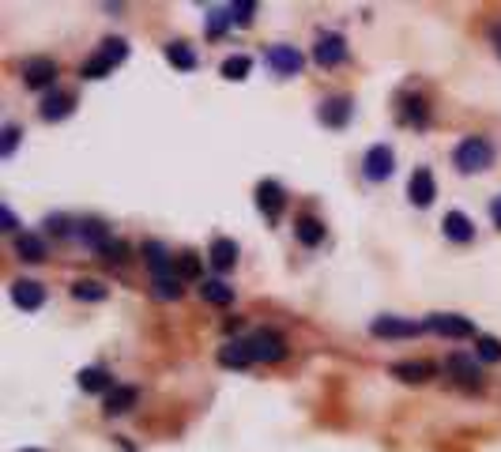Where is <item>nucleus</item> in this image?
<instances>
[{
  "label": "nucleus",
  "instance_id": "393cba45",
  "mask_svg": "<svg viewBox=\"0 0 501 452\" xmlns=\"http://www.w3.org/2000/svg\"><path fill=\"white\" fill-rule=\"evenodd\" d=\"M143 261H148L151 275H162V272H174V256L166 253L162 242H143Z\"/></svg>",
  "mask_w": 501,
  "mask_h": 452
},
{
  "label": "nucleus",
  "instance_id": "423d86ee",
  "mask_svg": "<svg viewBox=\"0 0 501 452\" xmlns=\"http://www.w3.org/2000/svg\"><path fill=\"white\" fill-rule=\"evenodd\" d=\"M392 170H396V151H392L388 143H373V147L366 151V159H362L366 181H388Z\"/></svg>",
  "mask_w": 501,
  "mask_h": 452
},
{
  "label": "nucleus",
  "instance_id": "f8f14e48",
  "mask_svg": "<svg viewBox=\"0 0 501 452\" xmlns=\"http://www.w3.org/2000/svg\"><path fill=\"white\" fill-rule=\"evenodd\" d=\"M433 197H437V181H433V174H430L426 166H419V170L411 174V181H407V200H411L414 208H430Z\"/></svg>",
  "mask_w": 501,
  "mask_h": 452
},
{
  "label": "nucleus",
  "instance_id": "bb28decb",
  "mask_svg": "<svg viewBox=\"0 0 501 452\" xmlns=\"http://www.w3.org/2000/svg\"><path fill=\"white\" fill-rule=\"evenodd\" d=\"M151 287H155V298L178 301V298H181V275H178V272H162V275L151 279Z\"/></svg>",
  "mask_w": 501,
  "mask_h": 452
},
{
  "label": "nucleus",
  "instance_id": "f257e3e1",
  "mask_svg": "<svg viewBox=\"0 0 501 452\" xmlns=\"http://www.w3.org/2000/svg\"><path fill=\"white\" fill-rule=\"evenodd\" d=\"M452 162L460 174H483L494 166V143L487 136H464L452 151Z\"/></svg>",
  "mask_w": 501,
  "mask_h": 452
},
{
  "label": "nucleus",
  "instance_id": "4468645a",
  "mask_svg": "<svg viewBox=\"0 0 501 452\" xmlns=\"http://www.w3.org/2000/svg\"><path fill=\"white\" fill-rule=\"evenodd\" d=\"M437 374V365L426 362V358H407V362H396L392 365V377H400L404 384H423Z\"/></svg>",
  "mask_w": 501,
  "mask_h": 452
},
{
  "label": "nucleus",
  "instance_id": "9b49d317",
  "mask_svg": "<svg viewBox=\"0 0 501 452\" xmlns=\"http://www.w3.org/2000/svg\"><path fill=\"white\" fill-rule=\"evenodd\" d=\"M351 114H354V98L351 95H332V98L321 102V110H317L321 125H328V128H347Z\"/></svg>",
  "mask_w": 501,
  "mask_h": 452
},
{
  "label": "nucleus",
  "instance_id": "2f4dec72",
  "mask_svg": "<svg viewBox=\"0 0 501 452\" xmlns=\"http://www.w3.org/2000/svg\"><path fill=\"white\" fill-rule=\"evenodd\" d=\"M226 23H234V12H231V5H226V8H212V12H207V34H212V38H219V34L226 31Z\"/></svg>",
  "mask_w": 501,
  "mask_h": 452
},
{
  "label": "nucleus",
  "instance_id": "6e6552de",
  "mask_svg": "<svg viewBox=\"0 0 501 452\" xmlns=\"http://www.w3.org/2000/svg\"><path fill=\"white\" fill-rule=\"evenodd\" d=\"M23 83L31 91H46L57 83V60L53 57H27L23 60Z\"/></svg>",
  "mask_w": 501,
  "mask_h": 452
},
{
  "label": "nucleus",
  "instance_id": "0eeeda50",
  "mask_svg": "<svg viewBox=\"0 0 501 452\" xmlns=\"http://www.w3.org/2000/svg\"><path fill=\"white\" fill-rule=\"evenodd\" d=\"M313 60L321 64V69H336V64L347 60V38L336 34V31H324L317 38V46H313Z\"/></svg>",
  "mask_w": 501,
  "mask_h": 452
},
{
  "label": "nucleus",
  "instance_id": "aec40b11",
  "mask_svg": "<svg viewBox=\"0 0 501 452\" xmlns=\"http://www.w3.org/2000/svg\"><path fill=\"white\" fill-rule=\"evenodd\" d=\"M136 403H140V389H132V384H117V389L106 396V403H102V411H106V415H124V411H132Z\"/></svg>",
  "mask_w": 501,
  "mask_h": 452
},
{
  "label": "nucleus",
  "instance_id": "ddd939ff",
  "mask_svg": "<svg viewBox=\"0 0 501 452\" xmlns=\"http://www.w3.org/2000/svg\"><path fill=\"white\" fill-rule=\"evenodd\" d=\"M12 301L19 309L34 313V309H41V301H46V287L34 283V279H15V283H12Z\"/></svg>",
  "mask_w": 501,
  "mask_h": 452
},
{
  "label": "nucleus",
  "instance_id": "a211bd4d",
  "mask_svg": "<svg viewBox=\"0 0 501 452\" xmlns=\"http://www.w3.org/2000/svg\"><path fill=\"white\" fill-rule=\"evenodd\" d=\"M215 358H219L223 370H245V365L253 362V355H249V343H245V339H231V343H223Z\"/></svg>",
  "mask_w": 501,
  "mask_h": 452
},
{
  "label": "nucleus",
  "instance_id": "a878e982",
  "mask_svg": "<svg viewBox=\"0 0 501 452\" xmlns=\"http://www.w3.org/2000/svg\"><path fill=\"white\" fill-rule=\"evenodd\" d=\"M200 298L212 301V306H231V301H234V287H226L223 279H204V283H200Z\"/></svg>",
  "mask_w": 501,
  "mask_h": 452
},
{
  "label": "nucleus",
  "instance_id": "c9c22d12",
  "mask_svg": "<svg viewBox=\"0 0 501 452\" xmlns=\"http://www.w3.org/2000/svg\"><path fill=\"white\" fill-rule=\"evenodd\" d=\"M98 256H102V261H110V264H124V261H129V245L114 238V242H106V249H102Z\"/></svg>",
  "mask_w": 501,
  "mask_h": 452
},
{
  "label": "nucleus",
  "instance_id": "c756f323",
  "mask_svg": "<svg viewBox=\"0 0 501 452\" xmlns=\"http://www.w3.org/2000/svg\"><path fill=\"white\" fill-rule=\"evenodd\" d=\"M249 69H253V60L238 53V57H226L219 72H223V79H234V83H241V79L249 76Z\"/></svg>",
  "mask_w": 501,
  "mask_h": 452
},
{
  "label": "nucleus",
  "instance_id": "b1692460",
  "mask_svg": "<svg viewBox=\"0 0 501 452\" xmlns=\"http://www.w3.org/2000/svg\"><path fill=\"white\" fill-rule=\"evenodd\" d=\"M15 253H19V261L41 264L46 261V242L34 238V234H15Z\"/></svg>",
  "mask_w": 501,
  "mask_h": 452
},
{
  "label": "nucleus",
  "instance_id": "4c0bfd02",
  "mask_svg": "<svg viewBox=\"0 0 501 452\" xmlns=\"http://www.w3.org/2000/svg\"><path fill=\"white\" fill-rule=\"evenodd\" d=\"M46 230L53 234V238H65V234H68V219H65V215H50V219H46Z\"/></svg>",
  "mask_w": 501,
  "mask_h": 452
},
{
  "label": "nucleus",
  "instance_id": "e433bc0d",
  "mask_svg": "<svg viewBox=\"0 0 501 452\" xmlns=\"http://www.w3.org/2000/svg\"><path fill=\"white\" fill-rule=\"evenodd\" d=\"M19 136H23V128H19V125H5V159H12V155H15Z\"/></svg>",
  "mask_w": 501,
  "mask_h": 452
},
{
  "label": "nucleus",
  "instance_id": "9d476101",
  "mask_svg": "<svg viewBox=\"0 0 501 452\" xmlns=\"http://www.w3.org/2000/svg\"><path fill=\"white\" fill-rule=\"evenodd\" d=\"M257 208L264 211V219L268 223H279V215H283V208H287V192H283V185L279 181H260L257 185Z\"/></svg>",
  "mask_w": 501,
  "mask_h": 452
},
{
  "label": "nucleus",
  "instance_id": "412c9836",
  "mask_svg": "<svg viewBox=\"0 0 501 452\" xmlns=\"http://www.w3.org/2000/svg\"><path fill=\"white\" fill-rule=\"evenodd\" d=\"M76 381H79V389H83V392H106V396H110V392L117 389L114 377H110L106 370H102V365H87V370H79Z\"/></svg>",
  "mask_w": 501,
  "mask_h": 452
},
{
  "label": "nucleus",
  "instance_id": "20e7f679",
  "mask_svg": "<svg viewBox=\"0 0 501 452\" xmlns=\"http://www.w3.org/2000/svg\"><path fill=\"white\" fill-rule=\"evenodd\" d=\"M245 343H249L253 362H283L287 358V339L276 328H260L253 336H245Z\"/></svg>",
  "mask_w": 501,
  "mask_h": 452
},
{
  "label": "nucleus",
  "instance_id": "f03ea898",
  "mask_svg": "<svg viewBox=\"0 0 501 452\" xmlns=\"http://www.w3.org/2000/svg\"><path fill=\"white\" fill-rule=\"evenodd\" d=\"M124 57H129V42H124V38H106L87 60L79 64V76L83 79H102V76H110Z\"/></svg>",
  "mask_w": 501,
  "mask_h": 452
},
{
  "label": "nucleus",
  "instance_id": "58836bf2",
  "mask_svg": "<svg viewBox=\"0 0 501 452\" xmlns=\"http://www.w3.org/2000/svg\"><path fill=\"white\" fill-rule=\"evenodd\" d=\"M0 230H19V223H15V215H12V208L8 204H0Z\"/></svg>",
  "mask_w": 501,
  "mask_h": 452
},
{
  "label": "nucleus",
  "instance_id": "2eb2a0df",
  "mask_svg": "<svg viewBox=\"0 0 501 452\" xmlns=\"http://www.w3.org/2000/svg\"><path fill=\"white\" fill-rule=\"evenodd\" d=\"M268 64H271V69H276L279 76H298L302 64H305V57H302L295 46H271V50H268Z\"/></svg>",
  "mask_w": 501,
  "mask_h": 452
},
{
  "label": "nucleus",
  "instance_id": "dca6fc26",
  "mask_svg": "<svg viewBox=\"0 0 501 452\" xmlns=\"http://www.w3.org/2000/svg\"><path fill=\"white\" fill-rule=\"evenodd\" d=\"M76 110V98L68 91H50L46 98H41V121H65L68 114Z\"/></svg>",
  "mask_w": 501,
  "mask_h": 452
},
{
  "label": "nucleus",
  "instance_id": "cd10ccee",
  "mask_svg": "<svg viewBox=\"0 0 501 452\" xmlns=\"http://www.w3.org/2000/svg\"><path fill=\"white\" fill-rule=\"evenodd\" d=\"M166 60H170L174 69H181V72H193L196 69V53L185 46V42H170V46H166Z\"/></svg>",
  "mask_w": 501,
  "mask_h": 452
},
{
  "label": "nucleus",
  "instance_id": "7ed1b4c3",
  "mask_svg": "<svg viewBox=\"0 0 501 452\" xmlns=\"http://www.w3.org/2000/svg\"><path fill=\"white\" fill-rule=\"evenodd\" d=\"M423 325H426V332H437V336H445V339H478L475 320H468L460 313H430Z\"/></svg>",
  "mask_w": 501,
  "mask_h": 452
},
{
  "label": "nucleus",
  "instance_id": "6ab92c4d",
  "mask_svg": "<svg viewBox=\"0 0 501 452\" xmlns=\"http://www.w3.org/2000/svg\"><path fill=\"white\" fill-rule=\"evenodd\" d=\"M207 261H212L215 272H231L238 264V242L234 238H215L212 249H207Z\"/></svg>",
  "mask_w": 501,
  "mask_h": 452
},
{
  "label": "nucleus",
  "instance_id": "f704fd0d",
  "mask_svg": "<svg viewBox=\"0 0 501 452\" xmlns=\"http://www.w3.org/2000/svg\"><path fill=\"white\" fill-rule=\"evenodd\" d=\"M231 12H234V23L238 27H249V23H253V15H257V5H253V0H234Z\"/></svg>",
  "mask_w": 501,
  "mask_h": 452
},
{
  "label": "nucleus",
  "instance_id": "f3484780",
  "mask_svg": "<svg viewBox=\"0 0 501 452\" xmlns=\"http://www.w3.org/2000/svg\"><path fill=\"white\" fill-rule=\"evenodd\" d=\"M442 230H445V238L456 242V245L475 242V223L468 219L464 211H449V215H445V223H442Z\"/></svg>",
  "mask_w": 501,
  "mask_h": 452
},
{
  "label": "nucleus",
  "instance_id": "ea45409f",
  "mask_svg": "<svg viewBox=\"0 0 501 452\" xmlns=\"http://www.w3.org/2000/svg\"><path fill=\"white\" fill-rule=\"evenodd\" d=\"M490 46H494V53L501 57V19H497V23L490 27Z\"/></svg>",
  "mask_w": 501,
  "mask_h": 452
},
{
  "label": "nucleus",
  "instance_id": "c85d7f7f",
  "mask_svg": "<svg viewBox=\"0 0 501 452\" xmlns=\"http://www.w3.org/2000/svg\"><path fill=\"white\" fill-rule=\"evenodd\" d=\"M174 272H178L181 279H200V275H204V264H200V256L189 249V253L174 256Z\"/></svg>",
  "mask_w": 501,
  "mask_h": 452
},
{
  "label": "nucleus",
  "instance_id": "7c9ffc66",
  "mask_svg": "<svg viewBox=\"0 0 501 452\" xmlns=\"http://www.w3.org/2000/svg\"><path fill=\"white\" fill-rule=\"evenodd\" d=\"M72 298H79V301H102V298H106V287H102L98 279H79V283H72Z\"/></svg>",
  "mask_w": 501,
  "mask_h": 452
},
{
  "label": "nucleus",
  "instance_id": "473e14b6",
  "mask_svg": "<svg viewBox=\"0 0 501 452\" xmlns=\"http://www.w3.org/2000/svg\"><path fill=\"white\" fill-rule=\"evenodd\" d=\"M475 358H483V362H501V339L478 336V339H475Z\"/></svg>",
  "mask_w": 501,
  "mask_h": 452
},
{
  "label": "nucleus",
  "instance_id": "1a4fd4ad",
  "mask_svg": "<svg viewBox=\"0 0 501 452\" xmlns=\"http://www.w3.org/2000/svg\"><path fill=\"white\" fill-rule=\"evenodd\" d=\"M369 332L378 339H414L426 332V325H419V320H400V317H378L369 325Z\"/></svg>",
  "mask_w": 501,
  "mask_h": 452
},
{
  "label": "nucleus",
  "instance_id": "39448f33",
  "mask_svg": "<svg viewBox=\"0 0 501 452\" xmlns=\"http://www.w3.org/2000/svg\"><path fill=\"white\" fill-rule=\"evenodd\" d=\"M445 370L456 384H464V389H483V370H478V358L475 355H464L456 351L445 358Z\"/></svg>",
  "mask_w": 501,
  "mask_h": 452
},
{
  "label": "nucleus",
  "instance_id": "5701e85b",
  "mask_svg": "<svg viewBox=\"0 0 501 452\" xmlns=\"http://www.w3.org/2000/svg\"><path fill=\"white\" fill-rule=\"evenodd\" d=\"M79 242L87 245V249H95V253H102V249H106V242H110L106 223H98V219H83V223H79Z\"/></svg>",
  "mask_w": 501,
  "mask_h": 452
},
{
  "label": "nucleus",
  "instance_id": "4be33fe9",
  "mask_svg": "<svg viewBox=\"0 0 501 452\" xmlns=\"http://www.w3.org/2000/svg\"><path fill=\"white\" fill-rule=\"evenodd\" d=\"M295 238H298L305 249L321 245V242H324V223L317 219V215H298V219H295Z\"/></svg>",
  "mask_w": 501,
  "mask_h": 452
},
{
  "label": "nucleus",
  "instance_id": "79ce46f5",
  "mask_svg": "<svg viewBox=\"0 0 501 452\" xmlns=\"http://www.w3.org/2000/svg\"><path fill=\"white\" fill-rule=\"evenodd\" d=\"M23 452H46V448H23Z\"/></svg>",
  "mask_w": 501,
  "mask_h": 452
},
{
  "label": "nucleus",
  "instance_id": "72a5a7b5",
  "mask_svg": "<svg viewBox=\"0 0 501 452\" xmlns=\"http://www.w3.org/2000/svg\"><path fill=\"white\" fill-rule=\"evenodd\" d=\"M407 125H426V102L423 98H404V114H400Z\"/></svg>",
  "mask_w": 501,
  "mask_h": 452
},
{
  "label": "nucleus",
  "instance_id": "a19ab883",
  "mask_svg": "<svg viewBox=\"0 0 501 452\" xmlns=\"http://www.w3.org/2000/svg\"><path fill=\"white\" fill-rule=\"evenodd\" d=\"M490 219H494V226L501 230V197H494V200H490Z\"/></svg>",
  "mask_w": 501,
  "mask_h": 452
}]
</instances>
